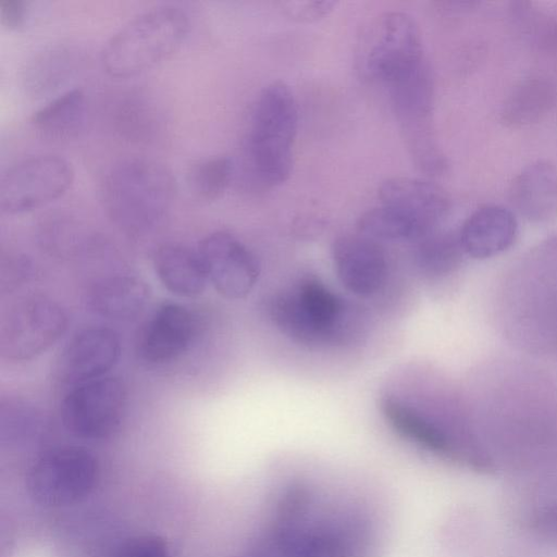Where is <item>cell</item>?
Listing matches in <instances>:
<instances>
[{"instance_id":"obj_1","label":"cell","mask_w":557,"mask_h":557,"mask_svg":"<svg viewBox=\"0 0 557 557\" xmlns=\"http://www.w3.org/2000/svg\"><path fill=\"white\" fill-rule=\"evenodd\" d=\"M374 530L364 511L294 481L275 497L251 557H372Z\"/></svg>"},{"instance_id":"obj_2","label":"cell","mask_w":557,"mask_h":557,"mask_svg":"<svg viewBox=\"0 0 557 557\" xmlns=\"http://www.w3.org/2000/svg\"><path fill=\"white\" fill-rule=\"evenodd\" d=\"M297 127L298 109L289 87L283 82L264 87L251 111L236 177L258 187L284 183L293 168Z\"/></svg>"},{"instance_id":"obj_3","label":"cell","mask_w":557,"mask_h":557,"mask_svg":"<svg viewBox=\"0 0 557 557\" xmlns=\"http://www.w3.org/2000/svg\"><path fill=\"white\" fill-rule=\"evenodd\" d=\"M175 181L163 164L129 158L112 165L101 184V199L112 223L125 235L143 237L154 232L169 214Z\"/></svg>"},{"instance_id":"obj_4","label":"cell","mask_w":557,"mask_h":557,"mask_svg":"<svg viewBox=\"0 0 557 557\" xmlns=\"http://www.w3.org/2000/svg\"><path fill=\"white\" fill-rule=\"evenodd\" d=\"M280 314L285 335L310 348L351 345L366 333V317L360 308L315 277L302 278L285 289Z\"/></svg>"},{"instance_id":"obj_5","label":"cell","mask_w":557,"mask_h":557,"mask_svg":"<svg viewBox=\"0 0 557 557\" xmlns=\"http://www.w3.org/2000/svg\"><path fill=\"white\" fill-rule=\"evenodd\" d=\"M189 25L188 14L176 5L134 16L106 42L101 52L104 71L113 77H129L151 69L182 45Z\"/></svg>"},{"instance_id":"obj_6","label":"cell","mask_w":557,"mask_h":557,"mask_svg":"<svg viewBox=\"0 0 557 557\" xmlns=\"http://www.w3.org/2000/svg\"><path fill=\"white\" fill-rule=\"evenodd\" d=\"M358 53L363 74L386 88L428 63L419 27L403 12L376 17L363 34Z\"/></svg>"},{"instance_id":"obj_7","label":"cell","mask_w":557,"mask_h":557,"mask_svg":"<svg viewBox=\"0 0 557 557\" xmlns=\"http://www.w3.org/2000/svg\"><path fill=\"white\" fill-rule=\"evenodd\" d=\"M96 457L78 446H57L29 465L25 485L34 502L48 507L69 506L85 499L97 485Z\"/></svg>"},{"instance_id":"obj_8","label":"cell","mask_w":557,"mask_h":557,"mask_svg":"<svg viewBox=\"0 0 557 557\" xmlns=\"http://www.w3.org/2000/svg\"><path fill=\"white\" fill-rule=\"evenodd\" d=\"M67 315L51 298L33 295L17 300L0 324V354L25 361L47 350L65 332Z\"/></svg>"},{"instance_id":"obj_9","label":"cell","mask_w":557,"mask_h":557,"mask_svg":"<svg viewBox=\"0 0 557 557\" xmlns=\"http://www.w3.org/2000/svg\"><path fill=\"white\" fill-rule=\"evenodd\" d=\"M74 178L71 163L58 154L23 159L0 178V209L20 214L50 203L66 193Z\"/></svg>"},{"instance_id":"obj_10","label":"cell","mask_w":557,"mask_h":557,"mask_svg":"<svg viewBox=\"0 0 557 557\" xmlns=\"http://www.w3.org/2000/svg\"><path fill=\"white\" fill-rule=\"evenodd\" d=\"M127 394L122 381L102 376L69 389L60 414L64 428L85 440H102L116 432L126 410Z\"/></svg>"},{"instance_id":"obj_11","label":"cell","mask_w":557,"mask_h":557,"mask_svg":"<svg viewBox=\"0 0 557 557\" xmlns=\"http://www.w3.org/2000/svg\"><path fill=\"white\" fill-rule=\"evenodd\" d=\"M381 410L388 424L403 437L446 458L486 470V461L471 450L441 421L411 401L395 395L381 399Z\"/></svg>"},{"instance_id":"obj_12","label":"cell","mask_w":557,"mask_h":557,"mask_svg":"<svg viewBox=\"0 0 557 557\" xmlns=\"http://www.w3.org/2000/svg\"><path fill=\"white\" fill-rule=\"evenodd\" d=\"M209 282L225 298L240 299L253 288L259 264L251 251L226 232L207 235L197 249Z\"/></svg>"},{"instance_id":"obj_13","label":"cell","mask_w":557,"mask_h":557,"mask_svg":"<svg viewBox=\"0 0 557 557\" xmlns=\"http://www.w3.org/2000/svg\"><path fill=\"white\" fill-rule=\"evenodd\" d=\"M117 334L106 327L76 333L62 349L55 366L57 379L71 388L106 376L119 360Z\"/></svg>"},{"instance_id":"obj_14","label":"cell","mask_w":557,"mask_h":557,"mask_svg":"<svg viewBox=\"0 0 557 557\" xmlns=\"http://www.w3.org/2000/svg\"><path fill=\"white\" fill-rule=\"evenodd\" d=\"M332 260L338 280L357 296H371L387 275L386 255L379 243L362 234L343 235L332 245Z\"/></svg>"},{"instance_id":"obj_15","label":"cell","mask_w":557,"mask_h":557,"mask_svg":"<svg viewBox=\"0 0 557 557\" xmlns=\"http://www.w3.org/2000/svg\"><path fill=\"white\" fill-rule=\"evenodd\" d=\"M380 203L411 222L425 235L435 232L449 211V198L437 185L410 177H392L379 188Z\"/></svg>"},{"instance_id":"obj_16","label":"cell","mask_w":557,"mask_h":557,"mask_svg":"<svg viewBox=\"0 0 557 557\" xmlns=\"http://www.w3.org/2000/svg\"><path fill=\"white\" fill-rule=\"evenodd\" d=\"M196 334V321L184 306L161 305L145 324L137 344L139 357L152 364L170 362L185 352Z\"/></svg>"},{"instance_id":"obj_17","label":"cell","mask_w":557,"mask_h":557,"mask_svg":"<svg viewBox=\"0 0 557 557\" xmlns=\"http://www.w3.org/2000/svg\"><path fill=\"white\" fill-rule=\"evenodd\" d=\"M518 223L510 210L487 205L475 210L463 223L458 235L463 252L473 258L493 257L515 242Z\"/></svg>"},{"instance_id":"obj_18","label":"cell","mask_w":557,"mask_h":557,"mask_svg":"<svg viewBox=\"0 0 557 557\" xmlns=\"http://www.w3.org/2000/svg\"><path fill=\"white\" fill-rule=\"evenodd\" d=\"M509 199L516 210L533 222L557 216V166L546 160L524 166L513 178Z\"/></svg>"},{"instance_id":"obj_19","label":"cell","mask_w":557,"mask_h":557,"mask_svg":"<svg viewBox=\"0 0 557 557\" xmlns=\"http://www.w3.org/2000/svg\"><path fill=\"white\" fill-rule=\"evenodd\" d=\"M153 268L162 285L181 297H197L209 282L198 251L181 244H163L153 253Z\"/></svg>"},{"instance_id":"obj_20","label":"cell","mask_w":557,"mask_h":557,"mask_svg":"<svg viewBox=\"0 0 557 557\" xmlns=\"http://www.w3.org/2000/svg\"><path fill=\"white\" fill-rule=\"evenodd\" d=\"M149 288L132 275H113L98 281L90 289L88 305L98 315L115 321L131 320L145 308Z\"/></svg>"},{"instance_id":"obj_21","label":"cell","mask_w":557,"mask_h":557,"mask_svg":"<svg viewBox=\"0 0 557 557\" xmlns=\"http://www.w3.org/2000/svg\"><path fill=\"white\" fill-rule=\"evenodd\" d=\"M87 120V101L78 88L63 91L40 107L30 123L44 137L67 140L79 135Z\"/></svg>"},{"instance_id":"obj_22","label":"cell","mask_w":557,"mask_h":557,"mask_svg":"<svg viewBox=\"0 0 557 557\" xmlns=\"http://www.w3.org/2000/svg\"><path fill=\"white\" fill-rule=\"evenodd\" d=\"M74 62V53L64 47L42 50L33 55L25 65L23 86L33 96L53 91L71 75Z\"/></svg>"},{"instance_id":"obj_23","label":"cell","mask_w":557,"mask_h":557,"mask_svg":"<svg viewBox=\"0 0 557 557\" xmlns=\"http://www.w3.org/2000/svg\"><path fill=\"white\" fill-rule=\"evenodd\" d=\"M553 88L542 78L521 82L508 96L503 108V120L511 126L536 122L553 103Z\"/></svg>"},{"instance_id":"obj_24","label":"cell","mask_w":557,"mask_h":557,"mask_svg":"<svg viewBox=\"0 0 557 557\" xmlns=\"http://www.w3.org/2000/svg\"><path fill=\"white\" fill-rule=\"evenodd\" d=\"M236 165L227 157H211L194 163L186 174V186L193 198L211 202L222 196L235 180Z\"/></svg>"},{"instance_id":"obj_25","label":"cell","mask_w":557,"mask_h":557,"mask_svg":"<svg viewBox=\"0 0 557 557\" xmlns=\"http://www.w3.org/2000/svg\"><path fill=\"white\" fill-rule=\"evenodd\" d=\"M462 253L458 234L433 232L418 240L414 260L424 274L440 276L453 271Z\"/></svg>"},{"instance_id":"obj_26","label":"cell","mask_w":557,"mask_h":557,"mask_svg":"<svg viewBox=\"0 0 557 557\" xmlns=\"http://www.w3.org/2000/svg\"><path fill=\"white\" fill-rule=\"evenodd\" d=\"M45 413L34 404L21 398L3 399L0 404V432L2 441L30 438L45 429Z\"/></svg>"},{"instance_id":"obj_27","label":"cell","mask_w":557,"mask_h":557,"mask_svg":"<svg viewBox=\"0 0 557 557\" xmlns=\"http://www.w3.org/2000/svg\"><path fill=\"white\" fill-rule=\"evenodd\" d=\"M41 245L59 256L84 252L92 247L95 238L74 220L65 216H52L39 228Z\"/></svg>"},{"instance_id":"obj_28","label":"cell","mask_w":557,"mask_h":557,"mask_svg":"<svg viewBox=\"0 0 557 557\" xmlns=\"http://www.w3.org/2000/svg\"><path fill=\"white\" fill-rule=\"evenodd\" d=\"M35 9L33 1L0 0V23L9 30H23L32 23Z\"/></svg>"},{"instance_id":"obj_29","label":"cell","mask_w":557,"mask_h":557,"mask_svg":"<svg viewBox=\"0 0 557 557\" xmlns=\"http://www.w3.org/2000/svg\"><path fill=\"white\" fill-rule=\"evenodd\" d=\"M116 557H170L165 542L156 535H139L125 542Z\"/></svg>"},{"instance_id":"obj_30","label":"cell","mask_w":557,"mask_h":557,"mask_svg":"<svg viewBox=\"0 0 557 557\" xmlns=\"http://www.w3.org/2000/svg\"><path fill=\"white\" fill-rule=\"evenodd\" d=\"M336 3L329 0L287 1L283 3L286 14L300 22H311L327 15Z\"/></svg>"},{"instance_id":"obj_31","label":"cell","mask_w":557,"mask_h":557,"mask_svg":"<svg viewBox=\"0 0 557 557\" xmlns=\"http://www.w3.org/2000/svg\"><path fill=\"white\" fill-rule=\"evenodd\" d=\"M32 264L24 257H14L2 261L1 265V289L13 287L26 280L30 273Z\"/></svg>"},{"instance_id":"obj_32","label":"cell","mask_w":557,"mask_h":557,"mask_svg":"<svg viewBox=\"0 0 557 557\" xmlns=\"http://www.w3.org/2000/svg\"><path fill=\"white\" fill-rule=\"evenodd\" d=\"M532 522L533 529L542 537L557 543V503L537 509Z\"/></svg>"}]
</instances>
